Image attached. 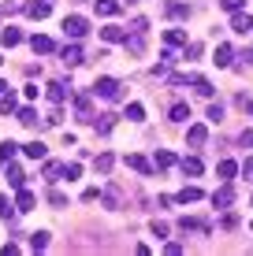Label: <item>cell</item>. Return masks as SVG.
<instances>
[{
	"label": "cell",
	"instance_id": "cell-1",
	"mask_svg": "<svg viewBox=\"0 0 253 256\" xmlns=\"http://www.w3.org/2000/svg\"><path fill=\"white\" fill-rule=\"evenodd\" d=\"M90 93L93 96H104V100H119V96H123V86H119L116 78H97Z\"/></svg>",
	"mask_w": 253,
	"mask_h": 256
},
{
	"label": "cell",
	"instance_id": "cell-2",
	"mask_svg": "<svg viewBox=\"0 0 253 256\" xmlns=\"http://www.w3.org/2000/svg\"><path fill=\"white\" fill-rule=\"evenodd\" d=\"M64 34L71 41H82L86 34H90V19H86V15H67L64 19Z\"/></svg>",
	"mask_w": 253,
	"mask_h": 256
},
{
	"label": "cell",
	"instance_id": "cell-3",
	"mask_svg": "<svg viewBox=\"0 0 253 256\" xmlns=\"http://www.w3.org/2000/svg\"><path fill=\"white\" fill-rule=\"evenodd\" d=\"M231 30L234 34H253V15H246V12H231Z\"/></svg>",
	"mask_w": 253,
	"mask_h": 256
},
{
	"label": "cell",
	"instance_id": "cell-4",
	"mask_svg": "<svg viewBox=\"0 0 253 256\" xmlns=\"http://www.w3.org/2000/svg\"><path fill=\"white\" fill-rule=\"evenodd\" d=\"M231 204H234V190H231V182H223V186L212 193V208H231Z\"/></svg>",
	"mask_w": 253,
	"mask_h": 256
},
{
	"label": "cell",
	"instance_id": "cell-5",
	"mask_svg": "<svg viewBox=\"0 0 253 256\" xmlns=\"http://www.w3.org/2000/svg\"><path fill=\"white\" fill-rule=\"evenodd\" d=\"M26 15H30V19H49L52 0H30V4H26Z\"/></svg>",
	"mask_w": 253,
	"mask_h": 256
},
{
	"label": "cell",
	"instance_id": "cell-6",
	"mask_svg": "<svg viewBox=\"0 0 253 256\" xmlns=\"http://www.w3.org/2000/svg\"><path fill=\"white\" fill-rule=\"evenodd\" d=\"M186 141H190L194 148H201L205 141H208V126H205V122H194V126L186 130Z\"/></svg>",
	"mask_w": 253,
	"mask_h": 256
},
{
	"label": "cell",
	"instance_id": "cell-7",
	"mask_svg": "<svg viewBox=\"0 0 253 256\" xmlns=\"http://www.w3.org/2000/svg\"><path fill=\"white\" fill-rule=\"evenodd\" d=\"M179 171H182V174H190V178H197V174L205 171V164L197 160V156H182V160H179Z\"/></svg>",
	"mask_w": 253,
	"mask_h": 256
},
{
	"label": "cell",
	"instance_id": "cell-8",
	"mask_svg": "<svg viewBox=\"0 0 253 256\" xmlns=\"http://www.w3.org/2000/svg\"><path fill=\"white\" fill-rule=\"evenodd\" d=\"M75 112L82 122H93V108H90V93H78L75 96Z\"/></svg>",
	"mask_w": 253,
	"mask_h": 256
},
{
	"label": "cell",
	"instance_id": "cell-9",
	"mask_svg": "<svg viewBox=\"0 0 253 256\" xmlns=\"http://www.w3.org/2000/svg\"><path fill=\"white\" fill-rule=\"evenodd\" d=\"M60 60H64V67H78L82 64V48L78 45H64L60 48Z\"/></svg>",
	"mask_w": 253,
	"mask_h": 256
},
{
	"label": "cell",
	"instance_id": "cell-10",
	"mask_svg": "<svg viewBox=\"0 0 253 256\" xmlns=\"http://www.w3.org/2000/svg\"><path fill=\"white\" fill-rule=\"evenodd\" d=\"M127 167H130V171H138V174H153V164L145 160V156H138V152L127 156Z\"/></svg>",
	"mask_w": 253,
	"mask_h": 256
},
{
	"label": "cell",
	"instance_id": "cell-11",
	"mask_svg": "<svg viewBox=\"0 0 253 256\" xmlns=\"http://www.w3.org/2000/svg\"><path fill=\"white\" fill-rule=\"evenodd\" d=\"M30 48L38 52V56H49L56 45H52V38H45V34H34V38H30Z\"/></svg>",
	"mask_w": 253,
	"mask_h": 256
},
{
	"label": "cell",
	"instance_id": "cell-12",
	"mask_svg": "<svg viewBox=\"0 0 253 256\" xmlns=\"http://www.w3.org/2000/svg\"><path fill=\"white\" fill-rule=\"evenodd\" d=\"M101 38L108 41V45H123V41H127V30H123V26H104Z\"/></svg>",
	"mask_w": 253,
	"mask_h": 256
},
{
	"label": "cell",
	"instance_id": "cell-13",
	"mask_svg": "<svg viewBox=\"0 0 253 256\" xmlns=\"http://www.w3.org/2000/svg\"><path fill=\"white\" fill-rule=\"evenodd\" d=\"M231 60H234V48L231 45H216V52H212V64L216 67H231Z\"/></svg>",
	"mask_w": 253,
	"mask_h": 256
},
{
	"label": "cell",
	"instance_id": "cell-14",
	"mask_svg": "<svg viewBox=\"0 0 253 256\" xmlns=\"http://www.w3.org/2000/svg\"><path fill=\"white\" fill-rule=\"evenodd\" d=\"M15 119H19L23 126H38V108H30V104H23V108H15Z\"/></svg>",
	"mask_w": 253,
	"mask_h": 256
},
{
	"label": "cell",
	"instance_id": "cell-15",
	"mask_svg": "<svg viewBox=\"0 0 253 256\" xmlns=\"http://www.w3.org/2000/svg\"><path fill=\"white\" fill-rule=\"evenodd\" d=\"M15 108H19V96H15L12 90L0 93V116H15Z\"/></svg>",
	"mask_w": 253,
	"mask_h": 256
},
{
	"label": "cell",
	"instance_id": "cell-16",
	"mask_svg": "<svg viewBox=\"0 0 253 256\" xmlns=\"http://www.w3.org/2000/svg\"><path fill=\"white\" fill-rule=\"evenodd\" d=\"M164 41H168V48H186L190 41H186V30H168L164 34Z\"/></svg>",
	"mask_w": 253,
	"mask_h": 256
},
{
	"label": "cell",
	"instance_id": "cell-17",
	"mask_svg": "<svg viewBox=\"0 0 253 256\" xmlns=\"http://www.w3.org/2000/svg\"><path fill=\"white\" fill-rule=\"evenodd\" d=\"M45 93H49V100H52V104H64V100H67L64 82H49V86H45Z\"/></svg>",
	"mask_w": 253,
	"mask_h": 256
},
{
	"label": "cell",
	"instance_id": "cell-18",
	"mask_svg": "<svg viewBox=\"0 0 253 256\" xmlns=\"http://www.w3.org/2000/svg\"><path fill=\"white\" fill-rule=\"evenodd\" d=\"M15 208H19V212H30V208H34V193L26 190V186L15 190Z\"/></svg>",
	"mask_w": 253,
	"mask_h": 256
},
{
	"label": "cell",
	"instance_id": "cell-19",
	"mask_svg": "<svg viewBox=\"0 0 253 256\" xmlns=\"http://www.w3.org/2000/svg\"><path fill=\"white\" fill-rule=\"evenodd\" d=\"M0 41H4V48H15L23 41V34L15 30V26H4V30H0Z\"/></svg>",
	"mask_w": 253,
	"mask_h": 256
},
{
	"label": "cell",
	"instance_id": "cell-20",
	"mask_svg": "<svg viewBox=\"0 0 253 256\" xmlns=\"http://www.w3.org/2000/svg\"><path fill=\"white\" fill-rule=\"evenodd\" d=\"M164 12H168V19H190V4H179V0H171Z\"/></svg>",
	"mask_w": 253,
	"mask_h": 256
},
{
	"label": "cell",
	"instance_id": "cell-21",
	"mask_svg": "<svg viewBox=\"0 0 253 256\" xmlns=\"http://www.w3.org/2000/svg\"><path fill=\"white\" fill-rule=\"evenodd\" d=\"M8 167V186H12V190H23L26 186V174L19 171V167H12V164H4Z\"/></svg>",
	"mask_w": 253,
	"mask_h": 256
},
{
	"label": "cell",
	"instance_id": "cell-22",
	"mask_svg": "<svg viewBox=\"0 0 253 256\" xmlns=\"http://www.w3.org/2000/svg\"><path fill=\"white\" fill-rule=\"evenodd\" d=\"M119 0H97V15H104V19H112V15H119Z\"/></svg>",
	"mask_w": 253,
	"mask_h": 256
},
{
	"label": "cell",
	"instance_id": "cell-23",
	"mask_svg": "<svg viewBox=\"0 0 253 256\" xmlns=\"http://www.w3.org/2000/svg\"><path fill=\"white\" fill-rule=\"evenodd\" d=\"M175 200H179V204H194V200H201V190H197V186H186V190L175 193Z\"/></svg>",
	"mask_w": 253,
	"mask_h": 256
},
{
	"label": "cell",
	"instance_id": "cell-24",
	"mask_svg": "<svg viewBox=\"0 0 253 256\" xmlns=\"http://www.w3.org/2000/svg\"><path fill=\"white\" fill-rule=\"evenodd\" d=\"M23 152L30 156V160H45L49 148H45V141H30V145H23Z\"/></svg>",
	"mask_w": 253,
	"mask_h": 256
},
{
	"label": "cell",
	"instance_id": "cell-25",
	"mask_svg": "<svg viewBox=\"0 0 253 256\" xmlns=\"http://www.w3.org/2000/svg\"><path fill=\"white\" fill-rule=\"evenodd\" d=\"M15 152H19V145H15L12 138L0 141V164H12V160H15Z\"/></svg>",
	"mask_w": 253,
	"mask_h": 256
},
{
	"label": "cell",
	"instance_id": "cell-26",
	"mask_svg": "<svg viewBox=\"0 0 253 256\" xmlns=\"http://www.w3.org/2000/svg\"><path fill=\"white\" fill-rule=\"evenodd\" d=\"M216 174H220L223 182H231L234 174H238V164H234V160H220V167H216Z\"/></svg>",
	"mask_w": 253,
	"mask_h": 256
},
{
	"label": "cell",
	"instance_id": "cell-27",
	"mask_svg": "<svg viewBox=\"0 0 253 256\" xmlns=\"http://www.w3.org/2000/svg\"><path fill=\"white\" fill-rule=\"evenodd\" d=\"M15 216H19V208H15V200H8L4 193H0V219H8V223H12Z\"/></svg>",
	"mask_w": 253,
	"mask_h": 256
},
{
	"label": "cell",
	"instance_id": "cell-28",
	"mask_svg": "<svg viewBox=\"0 0 253 256\" xmlns=\"http://www.w3.org/2000/svg\"><path fill=\"white\" fill-rule=\"evenodd\" d=\"M179 160H175V152H168V148H160V152H156V167H160V171H168V167H175Z\"/></svg>",
	"mask_w": 253,
	"mask_h": 256
},
{
	"label": "cell",
	"instance_id": "cell-29",
	"mask_svg": "<svg viewBox=\"0 0 253 256\" xmlns=\"http://www.w3.org/2000/svg\"><path fill=\"white\" fill-rule=\"evenodd\" d=\"M168 119H175V122H186V119H190V104H171Z\"/></svg>",
	"mask_w": 253,
	"mask_h": 256
},
{
	"label": "cell",
	"instance_id": "cell-30",
	"mask_svg": "<svg viewBox=\"0 0 253 256\" xmlns=\"http://www.w3.org/2000/svg\"><path fill=\"white\" fill-rule=\"evenodd\" d=\"M112 164H116V156H112V152H101L97 160H93V167H97L101 174H108V171H112Z\"/></svg>",
	"mask_w": 253,
	"mask_h": 256
},
{
	"label": "cell",
	"instance_id": "cell-31",
	"mask_svg": "<svg viewBox=\"0 0 253 256\" xmlns=\"http://www.w3.org/2000/svg\"><path fill=\"white\" fill-rule=\"evenodd\" d=\"M45 245H49V230H38V234H30V249H34V252H41Z\"/></svg>",
	"mask_w": 253,
	"mask_h": 256
},
{
	"label": "cell",
	"instance_id": "cell-32",
	"mask_svg": "<svg viewBox=\"0 0 253 256\" xmlns=\"http://www.w3.org/2000/svg\"><path fill=\"white\" fill-rule=\"evenodd\" d=\"M93 122H97V130H101V134H108V130L116 126V116H112V112H108V116H97Z\"/></svg>",
	"mask_w": 253,
	"mask_h": 256
},
{
	"label": "cell",
	"instance_id": "cell-33",
	"mask_svg": "<svg viewBox=\"0 0 253 256\" xmlns=\"http://www.w3.org/2000/svg\"><path fill=\"white\" fill-rule=\"evenodd\" d=\"M127 119L130 122H142L145 119V108H142V104H127Z\"/></svg>",
	"mask_w": 253,
	"mask_h": 256
},
{
	"label": "cell",
	"instance_id": "cell-34",
	"mask_svg": "<svg viewBox=\"0 0 253 256\" xmlns=\"http://www.w3.org/2000/svg\"><path fill=\"white\" fill-rule=\"evenodd\" d=\"M78 174H82V167L78 164H64V171H60V178H67V182H75Z\"/></svg>",
	"mask_w": 253,
	"mask_h": 256
},
{
	"label": "cell",
	"instance_id": "cell-35",
	"mask_svg": "<svg viewBox=\"0 0 253 256\" xmlns=\"http://www.w3.org/2000/svg\"><path fill=\"white\" fill-rule=\"evenodd\" d=\"M60 171H64V164H56V160H49V164H45V178H49V182H56V178H60Z\"/></svg>",
	"mask_w": 253,
	"mask_h": 256
},
{
	"label": "cell",
	"instance_id": "cell-36",
	"mask_svg": "<svg viewBox=\"0 0 253 256\" xmlns=\"http://www.w3.org/2000/svg\"><path fill=\"white\" fill-rule=\"evenodd\" d=\"M179 226H182V230H208V226L201 223V219H186V216L179 219Z\"/></svg>",
	"mask_w": 253,
	"mask_h": 256
},
{
	"label": "cell",
	"instance_id": "cell-37",
	"mask_svg": "<svg viewBox=\"0 0 253 256\" xmlns=\"http://www.w3.org/2000/svg\"><path fill=\"white\" fill-rule=\"evenodd\" d=\"M49 204H52V208H67V197H64L60 190H52V193H49Z\"/></svg>",
	"mask_w": 253,
	"mask_h": 256
},
{
	"label": "cell",
	"instance_id": "cell-38",
	"mask_svg": "<svg viewBox=\"0 0 253 256\" xmlns=\"http://www.w3.org/2000/svg\"><path fill=\"white\" fill-rule=\"evenodd\" d=\"M104 204H108V208H119V190H116V186L104 193Z\"/></svg>",
	"mask_w": 253,
	"mask_h": 256
},
{
	"label": "cell",
	"instance_id": "cell-39",
	"mask_svg": "<svg viewBox=\"0 0 253 256\" xmlns=\"http://www.w3.org/2000/svg\"><path fill=\"white\" fill-rule=\"evenodd\" d=\"M223 119V108L220 104H208V122H220Z\"/></svg>",
	"mask_w": 253,
	"mask_h": 256
},
{
	"label": "cell",
	"instance_id": "cell-40",
	"mask_svg": "<svg viewBox=\"0 0 253 256\" xmlns=\"http://www.w3.org/2000/svg\"><path fill=\"white\" fill-rule=\"evenodd\" d=\"M153 234H156V238H168V223H160V219H153Z\"/></svg>",
	"mask_w": 253,
	"mask_h": 256
},
{
	"label": "cell",
	"instance_id": "cell-41",
	"mask_svg": "<svg viewBox=\"0 0 253 256\" xmlns=\"http://www.w3.org/2000/svg\"><path fill=\"white\" fill-rule=\"evenodd\" d=\"M234 104H238V108L246 112V116H253V100H249V96H238V100H234Z\"/></svg>",
	"mask_w": 253,
	"mask_h": 256
},
{
	"label": "cell",
	"instance_id": "cell-42",
	"mask_svg": "<svg viewBox=\"0 0 253 256\" xmlns=\"http://www.w3.org/2000/svg\"><path fill=\"white\" fill-rule=\"evenodd\" d=\"M223 12H242V0H220Z\"/></svg>",
	"mask_w": 253,
	"mask_h": 256
},
{
	"label": "cell",
	"instance_id": "cell-43",
	"mask_svg": "<svg viewBox=\"0 0 253 256\" xmlns=\"http://www.w3.org/2000/svg\"><path fill=\"white\" fill-rule=\"evenodd\" d=\"M164 252H168V256H179L182 245H179V242H168V245H164Z\"/></svg>",
	"mask_w": 253,
	"mask_h": 256
},
{
	"label": "cell",
	"instance_id": "cell-44",
	"mask_svg": "<svg viewBox=\"0 0 253 256\" xmlns=\"http://www.w3.org/2000/svg\"><path fill=\"white\" fill-rule=\"evenodd\" d=\"M23 96H26V100H34V96H38V86H34V82L23 86Z\"/></svg>",
	"mask_w": 253,
	"mask_h": 256
},
{
	"label": "cell",
	"instance_id": "cell-45",
	"mask_svg": "<svg viewBox=\"0 0 253 256\" xmlns=\"http://www.w3.org/2000/svg\"><path fill=\"white\" fill-rule=\"evenodd\" d=\"M238 141H242V145H253V130H242V134H238Z\"/></svg>",
	"mask_w": 253,
	"mask_h": 256
},
{
	"label": "cell",
	"instance_id": "cell-46",
	"mask_svg": "<svg viewBox=\"0 0 253 256\" xmlns=\"http://www.w3.org/2000/svg\"><path fill=\"white\" fill-rule=\"evenodd\" d=\"M242 171H246V174H253V156H249L246 164H242Z\"/></svg>",
	"mask_w": 253,
	"mask_h": 256
},
{
	"label": "cell",
	"instance_id": "cell-47",
	"mask_svg": "<svg viewBox=\"0 0 253 256\" xmlns=\"http://www.w3.org/2000/svg\"><path fill=\"white\" fill-rule=\"evenodd\" d=\"M0 93H8V82H0Z\"/></svg>",
	"mask_w": 253,
	"mask_h": 256
},
{
	"label": "cell",
	"instance_id": "cell-48",
	"mask_svg": "<svg viewBox=\"0 0 253 256\" xmlns=\"http://www.w3.org/2000/svg\"><path fill=\"white\" fill-rule=\"evenodd\" d=\"M0 64H4V60H0Z\"/></svg>",
	"mask_w": 253,
	"mask_h": 256
}]
</instances>
